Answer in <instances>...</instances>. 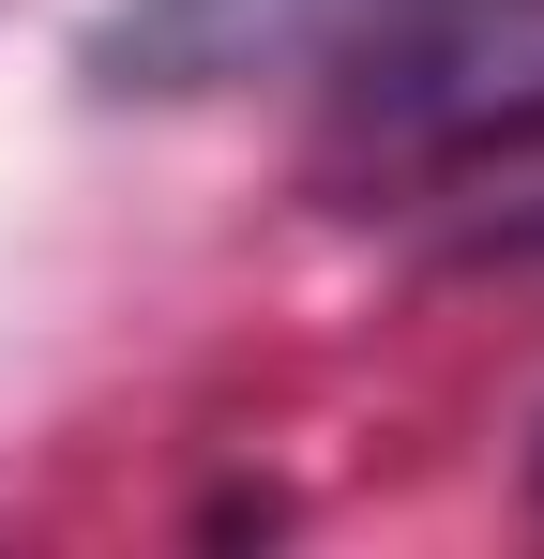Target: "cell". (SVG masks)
Masks as SVG:
<instances>
[{
  "label": "cell",
  "mask_w": 544,
  "mask_h": 559,
  "mask_svg": "<svg viewBox=\"0 0 544 559\" xmlns=\"http://www.w3.org/2000/svg\"><path fill=\"white\" fill-rule=\"evenodd\" d=\"M333 121L378 167H453L544 136V0H393L333 46Z\"/></svg>",
  "instance_id": "6da1fadb"
},
{
  "label": "cell",
  "mask_w": 544,
  "mask_h": 559,
  "mask_svg": "<svg viewBox=\"0 0 544 559\" xmlns=\"http://www.w3.org/2000/svg\"><path fill=\"white\" fill-rule=\"evenodd\" d=\"M348 46V0H121L91 31V92H212V76H258V61H318Z\"/></svg>",
  "instance_id": "7a4b0ae2"
},
{
  "label": "cell",
  "mask_w": 544,
  "mask_h": 559,
  "mask_svg": "<svg viewBox=\"0 0 544 559\" xmlns=\"http://www.w3.org/2000/svg\"><path fill=\"white\" fill-rule=\"evenodd\" d=\"M469 258H544V197H530V212H484V227H469Z\"/></svg>",
  "instance_id": "3957f363"
},
{
  "label": "cell",
  "mask_w": 544,
  "mask_h": 559,
  "mask_svg": "<svg viewBox=\"0 0 544 559\" xmlns=\"http://www.w3.org/2000/svg\"><path fill=\"white\" fill-rule=\"evenodd\" d=\"M530 514H544V439H530Z\"/></svg>",
  "instance_id": "277c9868"
}]
</instances>
